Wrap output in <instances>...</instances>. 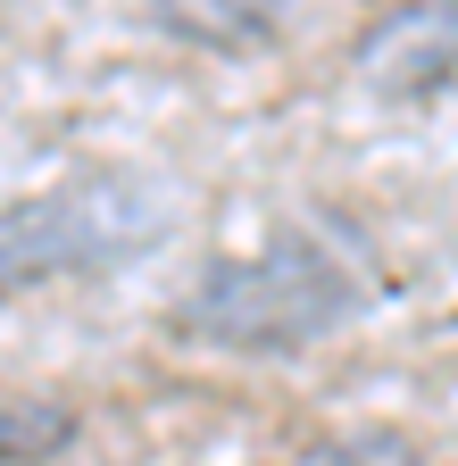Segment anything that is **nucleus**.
Instances as JSON below:
<instances>
[{
  "label": "nucleus",
  "mask_w": 458,
  "mask_h": 466,
  "mask_svg": "<svg viewBox=\"0 0 458 466\" xmlns=\"http://www.w3.org/2000/svg\"><path fill=\"white\" fill-rule=\"evenodd\" d=\"M158 17L192 42H250L275 25V0H158Z\"/></svg>",
  "instance_id": "obj_4"
},
{
  "label": "nucleus",
  "mask_w": 458,
  "mask_h": 466,
  "mask_svg": "<svg viewBox=\"0 0 458 466\" xmlns=\"http://www.w3.org/2000/svg\"><path fill=\"white\" fill-rule=\"evenodd\" d=\"M167 192L142 175H84V184L34 192L0 208V291H34L59 275H100L108 258L150 250L167 233Z\"/></svg>",
  "instance_id": "obj_2"
},
{
  "label": "nucleus",
  "mask_w": 458,
  "mask_h": 466,
  "mask_svg": "<svg viewBox=\"0 0 458 466\" xmlns=\"http://www.w3.org/2000/svg\"><path fill=\"white\" fill-rule=\"evenodd\" d=\"M341 317H359V267L317 233H283L250 258H217L184 291V341L209 350H309Z\"/></svg>",
  "instance_id": "obj_1"
},
{
  "label": "nucleus",
  "mask_w": 458,
  "mask_h": 466,
  "mask_svg": "<svg viewBox=\"0 0 458 466\" xmlns=\"http://www.w3.org/2000/svg\"><path fill=\"white\" fill-rule=\"evenodd\" d=\"M351 67L383 100H442L458 92V0H409L359 34Z\"/></svg>",
  "instance_id": "obj_3"
},
{
  "label": "nucleus",
  "mask_w": 458,
  "mask_h": 466,
  "mask_svg": "<svg viewBox=\"0 0 458 466\" xmlns=\"http://www.w3.org/2000/svg\"><path fill=\"white\" fill-rule=\"evenodd\" d=\"M76 425L59 417V408H17V417H0V458H42V450H59Z\"/></svg>",
  "instance_id": "obj_5"
}]
</instances>
